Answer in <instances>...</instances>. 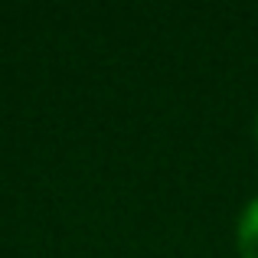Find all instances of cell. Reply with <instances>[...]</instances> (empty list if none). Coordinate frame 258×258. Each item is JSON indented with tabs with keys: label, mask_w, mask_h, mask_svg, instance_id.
<instances>
[{
	"label": "cell",
	"mask_w": 258,
	"mask_h": 258,
	"mask_svg": "<svg viewBox=\"0 0 258 258\" xmlns=\"http://www.w3.org/2000/svg\"><path fill=\"white\" fill-rule=\"evenodd\" d=\"M235 242H239L242 258H258V196L245 206V213H242Z\"/></svg>",
	"instance_id": "6da1fadb"
},
{
	"label": "cell",
	"mask_w": 258,
	"mask_h": 258,
	"mask_svg": "<svg viewBox=\"0 0 258 258\" xmlns=\"http://www.w3.org/2000/svg\"><path fill=\"white\" fill-rule=\"evenodd\" d=\"M255 138H258V114H255Z\"/></svg>",
	"instance_id": "7a4b0ae2"
}]
</instances>
